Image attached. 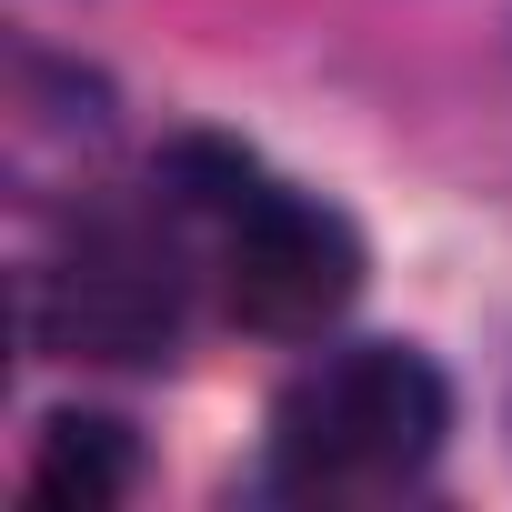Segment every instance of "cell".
Returning a JSON list of instances; mask_svg holds the SVG:
<instances>
[{
    "label": "cell",
    "instance_id": "4",
    "mask_svg": "<svg viewBox=\"0 0 512 512\" xmlns=\"http://www.w3.org/2000/svg\"><path fill=\"white\" fill-rule=\"evenodd\" d=\"M131 432L121 422H101V412H51V432H41V452H31V492L41 502H71V512H111L121 492H131Z\"/></svg>",
    "mask_w": 512,
    "mask_h": 512
},
{
    "label": "cell",
    "instance_id": "2",
    "mask_svg": "<svg viewBox=\"0 0 512 512\" xmlns=\"http://www.w3.org/2000/svg\"><path fill=\"white\" fill-rule=\"evenodd\" d=\"M221 292H231V322L302 342L362 292V231L312 191L251 181L221 211Z\"/></svg>",
    "mask_w": 512,
    "mask_h": 512
},
{
    "label": "cell",
    "instance_id": "1",
    "mask_svg": "<svg viewBox=\"0 0 512 512\" xmlns=\"http://www.w3.org/2000/svg\"><path fill=\"white\" fill-rule=\"evenodd\" d=\"M452 432V392L412 342H362L312 362L272 412V472L292 492H392Z\"/></svg>",
    "mask_w": 512,
    "mask_h": 512
},
{
    "label": "cell",
    "instance_id": "3",
    "mask_svg": "<svg viewBox=\"0 0 512 512\" xmlns=\"http://www.w3.org/2000/svg\"><path fill=\"white\" fill-rule=\"evenodd\" d=\"M41 342L51 352H91V362H151L181 322V272L171 251L141 231V221H91L71 241V262L41 272V302H31Z\"/></svg>",
    "mask_w": 512,
    "mask_h": 512
}]
</instances>
